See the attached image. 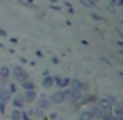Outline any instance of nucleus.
Masks as SVG:
<instances>
[{
	"label": "nucleus",
	"mask_w": 123,
	"mask_h": 120,
	"mask_svg": "<svg viewBox=\"0 0 123 120\" xmlns=\"http://www.w3.org/2000/svg\"><path fill=\"white\" fill-rule=\"evenodd\" d=\"M12 75H14V78L17 80V81H25V80H28V75H27V72H25L24 69H22V67H14V69H12Z\"/></svg>",
	"instance_id": "nucleus-1"
},
{
	"label": "nucleus",
	"mask_w": 123,
	"mask_h": 120,
	"mask_svg": "<svg viewBox=\"0 0 123 120\" xmlns=\"http://www.w3.org/2000/svg\"><path fill=\"white\" fill-rule=\"evenodd\" d=\"M64 100H66V95H64L62 90H58L50 97V103H55V105H61Z\"/></svg>",
	"instance_id": "nucleus-2"
},
{
	"label": "nucleus",
	"mask_w": 123,
	"mask_h": 120,
	"mask_svg": "<svg viewBox=\"0 0 123 120\" xmlns=\"http://www.w3.org/2000/svg\"><path fill=\"white\" fill-rule=\"evenodd\" d=\"M70 84H72V89L78 90V92L87 89V84H84L83 81H80V80H70Z\"/></svg>",
	"instance_id": "nucleus-3"
},
{
	"label": "nucleus",
	"mask_w": 123,
	"mask_h": 120,
	"mask_svg": "<svg viewBox=\"0 0 123 120\" xmlns=\"http://www.w3.org/2000/svg\"><path fill=\"white\" fill-rule=\"evenodd\" d=\"M24 101H28V103L36 101V92L34 90H27L24 94Z\"/></svg>",
	"instance_id": "nucleus-4"
},
{
	"label": "nucleus",
	"mask_w": 123,
	"mask_h": 120,
	"mask_svg": "<svg viewBox=\"0 0 123 120\" xmlns=\"http://www.w3.org/2000/svg\"><path fill=\"white\" fill-rule=\"evenodd\" d=\"M37 109H39V111H45V109H48L50 108V101H48L47 98H41L39 101H37Z\"/></svg>",
	"instance_id": "nucleus-5"
},
{
	"label": "nucleus",
	"mask_w": 123,
	"mask_h": 120,
	"mask_svg": "<svg viewBox=\"0 0 123 120\" xmlns=\"http://www.w3.org/2000/svg\"><path fill=\"white\" fill-rule=\"evenodd\" d=\"M12 106H14V109H19L20 111V108H24V98H20V97H14V98L11 100Z\"/></svg>",
	"instance_id": "nucleus-6"
},
{
	"label": "nucleus",
	"mask_w": 123,
	"mask_h": 120,
	"mask_svg": "<svg viewBox=\"0 0 123 120\" xmlns=\"http://www.w3.org/2000/svg\"><path fill=\"white\" fill-rule=\"evenodd\" d=\"M22 87H24L25 92L27 90H34V83L31 80H25V81H22Z\"/></svg>",
	"instance_id": "nucleus-7"
},
{
	"label": "nucleus",
	"mask_w": 123,
	"mask_h": 120,
	"mask_svg": "<svg viewBox=\"0 0 123 120\" xmlns=\"http://www.w3.org/2000/svg\"><path fill=\"white\" fill-rule=\"evenodd\" d=\"M78 120H93V115L90 114V111H83L81 114H80Z\"/></svg>",
	"instance_id": "nucleus-8"
},
{
	"label": "nucleus",
	"mask_w": 123,
	"mask_h": 120,
	"mask_svg": "<svg viewBox=\"0 0 123 120\" xmlns=\"http://www.w3.org/2000/svg\"><path fill=\"white\" fill-rule=\"evenodd\" d=\"M42 86H44V87H51V86H53V78H51L50 75L44 76V80H42Z\"/></svg>",
	"instance_id": "nucleus-9"
},
{
	"label": "nucleus",
	"mask_w": 123,
	"mask_h": 120,
	"mask_svg": "<svg viewBox=\"0 0 123 120\" xmlns=\"http://www.w3.org/2000/svg\"><path fill=\"white\" fill-rule=\"evenodd\" d=\"M9 119L11 120H20V111L19 109H12L11 114H9Z\"/></svg>",
	"instance_id": "nucleus-10"
},
{
	"label": "nucleus",
	"mask_w": 123,
	"mask_h": 120,
	"mask_svg": "<svg viewBox=\"0 0 123 120\" xmlns=\"http://www.w3.org/2000/svg\"><path fill=\"white\" fill-rule=\"evenodd\" d=\"M9 73L11 72H9L8 67H2V69H0V76H2V80H6L9 76Z\"/></svg>",
	"instance_id": "nucleus-11"
},
{
	"label": "nucleus",
	"mask_w": 123,
	"mask_h": 120,
	"mask_svg": "<svg viewBox=\"0 0 123 120\" xmlns=\"http://www.w3.org/2000/svg\"><path fill=\"white\" fill-rule=\"evenodd\" d=\"M20 120H31V119H30V115H28L25 111H20Z\"/></svg>",
	"instance_id": "nucleus-12"
},
{
	"label": "nucleus",
	"mask_w": 123,
	"mask_h": 120,
	"mask_svg": "<svg viewBox=\"0 0 123 120\" xmlns=\"http://www.w3.org/2000/svg\"><path fill=\"white\" fill-rule=\"evenodd\" d=\"M0 114H5V105L0 103Z\"/></svg>",
	"instance_id": "nucleus-13"
},
{
	"label": "nucleus",
	"mask_w": 123,
	"mask_h": 120,
	"mask_svg": "<svg viewBox=\"0 0 123 120\" xmlns=\"http://www.w3.org/2000/svg\"><path fill=\"white\" fill-rule=\"evenodd\" d=\"M56 117H58V114H55V112H53V114H50V119H51V120H55Z\"/></svg>",
	"instance_id": "nucleus-14"
},
{
	"label": "nucleus",
	"mask_w": 123,
	"mask_h": 120,
	"mask_svg": "<svg viewBox=\"0 0 123 120\" xmlns=\"http://www.w3.org/2000/svg\"><path fill=\"white\" fill-rule=\"evenodd\" d=\"M0 80H2V76H0Z\"/></svg>",
	"instance_id": "nucleus-15"
}]
</instances>
